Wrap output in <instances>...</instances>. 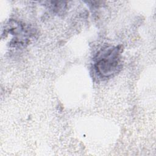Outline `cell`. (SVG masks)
<instances>
[{"instance_id":"cell-1","label":"cell","mask_w":156,"mask_h":156,"mask_svg":"<svg viewBox=\"0 0 156 156\" xmlns=\"http://www.w3.org/2000/svg\"><path fill=\"white\" fill-rule=\"evenodd\" d=\"M121 46H107L101 49L94 59V67L101 78H109L118 73L121 68Z\"/></svg>"},{"instance_id":"cell-2","label":"cell","mask_w":156,"mask_h":156,"mask_svg":"<svg viewBox=\"0 0 156 156\" xmlns=\"http://www.w3.org/2000/svg\"><path fill=\"white\" fill-rule=\"evenodd\" d=\"M4 30L5 34H10L13 36L10 44L16 48L24 47L34 35L30 27L15 20L9 21Z\"/></svg>"}]
</instances>
